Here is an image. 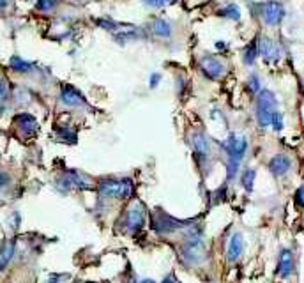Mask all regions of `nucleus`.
<instances>
[{
  "label": "nucleus",
  "mask_w": 304,
  "mask_h": 283,
  "mask_svg": "<svg viewBox=\"0 0 304 283\" xmlns=\"http://www.w3.org/2000/svg\"><path fill=\"white\" fill-rule=\"evenodd\" d=\"M159 82H161V74L159 73H152L151 78H149V87L156 89L157 85H159Z\"/></svg>",
  "instance_id": "2f4dec72"
},
{
  "label": "nucleus",
  "mask_w": 304,
  "mask_h": 283,
  "mask_svg": "<svg viewBox=\"0 0 304 283\" xmlns=\"http://www.w3.org/2000/svg\"><path fill=\"white\" fill-rule=\"evenodd\" d=\"M64 276H60V274H52V276L48 278V281L46 283H60V280H62Z\"/></svg>",
  "instance_id": "f704fd0d"
},
{
  "label": "nucleus",
  "mask_w": 304,
  "mask_h": 283,
  "mask_svg": "<svg viewBox=\"0 0 304 283\" xmlns=\"http://www.w3.org/2000/svg\"><path fill=\"white\" fill-rule=\"evenodd\" d=\"M67 177L71 179V182H73V186L76 189H83V191H87V189H92V186H94L92 177H89V175L83 174V172L69 170L67 172Z\"/></svg>",
  "instance_id": "a211bd4d"
},
{
  "label": "nucleus",
  "mask_w": 304,
  "mask_h": 283,
  "mask_svg": "<svg viewBox=\"0 0 304 283\" xmlns=\"http://www.w3.org/2000/svg\"><path fill=\"white\" fill-rule=\"evenodd\" d=\"M149 30L157 39H171V35H173V23L170 20H166V18H154Z\"/></svg>",
  "instance_id": "2eb2a0df"
},
{
  "label": "nucleus",
  "mask_w": 304,
  "mask_h": 283,
  "mask_svg": "<svg viewBox=\"0 0 304 283\" xmlns=\"http://www.w3.org/2000/svg\"><path fill=\"white\" fill-rule=\"evenodd\" d=\"M9 98V85L6 80H0V101H6Z\"/></svg>",
  "instance_id": "7c9ffc66"
},
{
  "label": "nucleus",
  "mask_w": 304,
  "mask_h": 283,
  "mask_svg": "<svg viewBox=\"0 0 304 283\" xmlns=\"http://www.w3.org/2000/svg\"><path fill=\"white\" fill-rule=\"evenodd\" d=\"M258 55L262 57L266 62H274L280 59V46L269 37H260L258 39Z\"/></svg>",
  "instance_id": "ddd939ff"
},
{
  "label": "nucleus",
  "mask_w": 304,
  "mask_h": 283,
  "mask_svg": "<svg viewBox=\"0 0 304 283\" xmlns=\"http://www.w3.org/2000/svg\"><path fill=\"white\" fill-rule=\"evenodd\" d=\"M189 221H181V220H175L171 218L170 214H166L164 211L157 209L156 213L152 214L151 218V227L156 234L159 235H170L173 232H179V230H184V227L188 225Z\"/></svg>",
  "instance_id": "20e7f679"
},
{
  "label": "nucleus",
  "mask_w": 304,
  "mask_h": 283,
  "mask_svg": "<svg viewBox=\"0 0 304 283\" xmlns=\"http://www.w3.org/2000/svg\"><path fill=\"white\" fill-rule=\"evenodd\" d=\"M9 67L14 71V73L27 74L34 69V64L28 62V60H25V59H21V57H18V55H13L9 59Z\"/></svg>",
  "instance_id": "6ab92c4d"
},
{
  "label": "nucleus",
  "mask_w": 304,
  "mask_h": 283,
  "mask_svg": "<svg viewBox=\"0 0 304 283\" xmlns=\"http://www.w3.org/2000/svg\"><path fill=\"white\" fill-rule=\"evenodd\" d=\"M246 87H248V91L251 92V94H260V91H262V82H260V76L258 74L253 73L251 76L248 78V82H246Z\"/></svg>",
  "instance_id": "a878e982"
},
{
  "label": "nucleus",
  "mask_w": 304,
  "mask_h": 283,
  "mask_svg": "<svg viewBox=\"0 0 304 283\" xmlns=\"http://www.w3.org/2000/svg\"><path fill=\"white\" fill-rule=\"evenodd\" d=\"M60 101H62V105L69 106V108H81V106L87 105L85 96L74 85L69 84L62 85V89H60Z\"/></svg>",
  "instance_id": "9b49d317"
},
{
  "label": "nucleus",
  "mask_w": 304,
  "mask_h": 283,
  "mask_svg": "<svg viewBox=\"0 0 304 283\" xmlns=\"http://www.w3.org/2000/svg\"><path fill=\"white\" fill-rule=\"evenodd\" d=\"M292 168V159L287 154H276V156L271 157L269 161V172L274 177H283L290 172Z\"/></svg>",
  "instance_id": "4468645a"
},
{
  "label": "nucleus",
  "mask_w": 304,
  "mask_h": 283,
  "mask_svg": "<svg viewBox=\"0 0 304 283\" xmlns=\"http://www.w3.org/2000/svg\"><path fill=\"white\" fill-rule=\"evenodd\" d=\"M142 4L147 9H161V7H164V0H142Z\"/></svg>",
  "instance_id": "c756f323"
},
{
  "label": "nucleus",
  "mask_w": 304,
  "mask_h": 283,
  "mask_svg": "<svg viewBox=\"0 0 304 283\" xmlns=\"http://www.w3.org/2000/svg\"><path fill=\"white\" fill-rule=\"evenodd\" d=\"M57 138L64 143H76V133L67 126H57L55 128Z\"/></svg>",
  "instance_id": "b1692460"
},
{
  "label": "nucleus",
  "mask_w": 304,
  "mask_h": 283,
  "mask_svg": "<svg viewBox=\"0 0 304 283\" xmlns=\"http://www.w3.org/2000/svg\"><path fill=\"white\" fill-rule=\"evenodd\" d=\"M145 218H147V213H145V207L142 204H135L133 207H129V211L126 213V218H124L126 232H129V234L140 232L145 225Z\"/></svg>",
  "instance_id": "1a4fd4ad"
},
{
  "label": "nucleus",
  "mask_w": 304,
  "mask_h": 283,
  "mask_svg": "<svg viewBox=\"0 0 304 283\" xmlns=\"http://www.w3.org/2000/svg\"><path fill=\"white\" fill-rule=\"evenodd\" d=\"M260 16H262L266 25H269V27H278V25L285 20V16H287V11H285V6L281 2H278V0H269V2L260 6Z\"/></svg>",
  "instance_id": "0eeeda50"
},
{
  "label": "nucleus",
  "mask_w": 304,
  "mask_h": 283,
  "mask_svg": "<svg viewBox=\"0 0 304 283\" xmlns=\"http://www.w3.org/2000/svg\"><path fill=\"white\" fill-rule=\"evenodd\" d=\"M189 143H191V150H193V157H195L196 165L202 170L207 163H209V154H210V145L209 140L203 133L200 131H195L189 138Z\"/></svg>",
  "instance_id": "423d86ee"
},
{
  "label": "nucleus",
  "mask_w": 304,
  "mask_h": 283,
  "mask_svg": "<svg viewBox=\"0 0 304 283\" xmlns=\"http://www.w3.org/2000/svg\"><path fill=\"white\" fill-rule=\"evenodd\" d=\"M218 16L230 21H239L241 20V9H239L237 4H227V6L218 11Z\"/></svg>",
  "instance_id": "aec40b11"
},
{
  "label": "nucleus",
  "mask_w": 304,
  "mask_h": 283,
  "mask_svg": "<svg viewBox=\"0 0 304 283\" xmlns=\"http://www.w3.org/2000/svg\"><path fill=\"white\" fill-rule=\"evenodd\" d=\"M96 23H98L99 27L103 28V30H106V32H112V34H117V32L124 30L122 27H126V25L119 23V21L112 20V18H98V20H96Z\"/></svg>",
  "instance_id": "4be33fe9"
},
{
  "label": "nucleus",
  "mask_w": 304,
  "mask_h": 283,
  "mask_svg": "<svg viewBox=\"0 0 304 283\" xmlns=\"http://www.w3.org/2000/svg\"><path fill=\"white\" fill-rule=\"evenodd\" d=\"M278 108V99L273 91L262 89L260 94L256 96V123L260 128H269L273 120V113Z\"/></svg>",
  "instance_id": "f03ea898"
},
{
  "label": "nucleus",
  "mask_w": 304,
  "mask_h": 283,
  "mask_svg": "<svg viewBox=\"0 0 304 283\" xmlns=\"http://www.w3.org/2000/svg\"><path fill=\"white\" fill-rule=\"evenodd\" d=\"M255 179H256V172L253 170V168H246L241 174V184L248 193H251L253 188H255Z\"/></svg>",
  "instance_id": "5701e85b"
},
{
  "label": "nucleus",
  "mask_w": 304,
  "mask_h": 283,
  "mask_svg": "<svg viewBox=\"0 0 304 283\" xmlns=\"http://www.w3.org/2000/svg\"><path fill=\"white\" fill-rule=\"evenodd\" d=\"M216 48L218 50H228V45L225 41H216Z\"/></svg>",
  "instance_id": "e433bc0d"
},
{
  "label": "nucleus",
  "mask_w": 304,
  "mask_h": 283,
  "mask_svg": "<svg viewBox=\"0 0 304 283\" xmlns=\"http://www.w3.org/2000/svg\"><path fill=\"white\" fill-rule=\"evenodd\" d=\"M198 69L200 73L205 78H209V80H220V78H223L225 73H227V66L214 55H203L202 59L198 60Z\"/></svg>",
  "instance_id": "6e6552de"
},
{
  "label": "nucleus",
  "mask_w": 304,
  "mask_h": 283,
  "mask_svg": "<svg viewBox=\"0 0 304 283\" xmlns=\"http://www.w3.org/2000/svg\"><path fill=\"white\" fill-rule=\"evenodd\" d=\"M276 274L283 280L290 278L294 274V253L288 248H283L280 252V259H278L276 266Z\"/></svg>",
  "instance_id": "f8f14e48"
},
{
  "label": "nucleus",
  "mask_w": 304,
  "mask_h": 283,
  "mask_svg": "<svg viewBox=\"0 0 304 283\" xmlns=\"http://www.w3.org/2000/svg\"><path fill=\"white\" fill-rule=\"evenodd\" d=\"M221 149L227 152V159L242 161L246 150H248V138L241 137V135L230 133L227 140L221 142Z\"/></svg>",
  "instance_id": "39448f33"
},
{
  "label": "nucleus",
  "mask_w": 304,
  "mask_h": 283,
  "mask_svg": "<svg viewBox=\"0 0 304 283\" xmlns=\"http://www.w3.org/2000/svg\"><path fill=\"white\" fill-rule=\"evenodd\" d=\"M9 6H11V0H0V13H2V11H6Z\"/></svg>",
  "instance_id": "c9c22d12"
},
{
  "label": "nucleus",
  "mask_w": 304,
  "mask_h": 283,
  "mask_svg": "<svg viewBox=\"0 0 304 283\" xmlns=\"http://www.w3.org/2000/svg\"><path fill=\"white\" fill-rule=\"evenodd\" d=\"M55 186H57V189H59V191L62 193V195H67V193H71V189L74 188L73 182H71V179L67 177V174L62 175V177H60L59 181H57Z\"/></svg>",
  "instance_id": "bb28decb"
},
{
  "label": "nucleus",
  "mask_w": 304,
  "mask_h": 283,
  "mask_svg": "<svg viewBox=\"0 0 304 283\" xmlns=\"http://www.w3.org/2000/svg\"><path fill=\"white\" fill-rule=\"evenodd\" d=\"M294 202L297 207L304 209V184L297 188V191H295V195H294Z\"/></svg>",
  "instance_id": "c85d7f7f"
},
{
  "label": "nucleus",
  "mask_w": 304,
  "mask_h": 283,
  "mask_svg": "<svg viewBox=\"0 0 304 283\" xmlns=\"http://www.w3.org/2000/svg\"><path fill=\"white\" fill-rule=\"evenodd\" d=\"M256 57H258V39L251 41L244 48V52H242V62H244L246 66H253L255 60H256Z\"/></svg>",
  "instance_id": "412c9836"
},
{
  "label": "nucleus",
  "mask_w": 304,
  "mask_h": 283,
  "mask_svg": "<svg viewBox=\"0 0 304 283\" xmlns=\"http://www.w3.org/2000/svg\"><path fill=\"white\" fill-rule=\"evenodd\" d=\"M181 260L188 267H198L205 260V245L202 239H184L181 246Z\"/></svg>",
  "instance_id": "7ed1b4c3"
},
{
  "label": "nucleus",
  "mask_w": 304,
  "mask_h": 283,
  "mask_svg": "<svg viewBox=\"0 0 304 283\" xmlns=\"http://www.w3.org/2000/svg\"><path fill=\"white\" fill-rule=\"evenodd\" d=\"M14 252H16V242L14 239H9V241H4L0 245V273L7 269V266L11 264L14 257Z\"/></svg>",
  "instance_id": "f3484780"
},
{
  "label": "nucleus",
  "mask_w": 304,
  "mask_h": 283,
  "mask_svg": "<svg viewBox=\"0 0 304 283\" xmlns=\"http://www.w3.org/2000/svg\"><path fill=\"white\" fill-rule=\"evenodd\" d=\"M242 253H244V239L239 232H235L234 235L228 241V248H227V260L230 264H235L241 260Z\"/></svg>",
  "instance_id": "dca6fc26"
},
{
  "label": "nucleus",
  "mask_w": 304,
  "mask_h": 283,
  "mask_svg": "<svg viewBox=\"0 0 304 283\" xmlns=\"http://www.w3.org/2000/svg\"><path fill=\"white\" fill-rule=\"evenodd\" d=\"M98 193L108 200H129L135 193V184L131 179L105 177L98 182Z\"/></svg>",
  "instance_id": "f257e3e1"
},
{
  "label": "nucleus",
  "mask_w": 304,
  "mask_h": 283,
  "mask_svg": "<svg viewBox=\"0 0 304 283\" xmlns=\"http://www.w3.org/2000/svg\"><path fill=\"white\" fill-rule=\"evenodd\" d=\"M161 283H181V281L177 280V276H175V273H170V274H168V276L164 278V280L161 281Z\"/></svg>",
  "instance_id": "72a5a7b5"
},
{
  "label": "nucleus",
  "mask_w": 304,
  "mask_h": 283,
  "mask_svg": "<svg viewBox=\"0 0 304 283\" xmlns=\"http://www.w3.org/2000/svg\"><path fill=\"white\" fill-rule=\"evenodd\" d=\"M138 283H156L154 280H151V278H144V280H140Z\"/></svg>",
  "instance_id": "4c0bfd02"
},
{
  "label": "nucleus",
  "mask_w": 304,
  "mask_h": 283,
  "mask_svg": "<svg viewBox=\"0 0 304 283\" xmlns=\"http://www.w3.org/2000/svg\"><path fill=\"white\" fill-rule=\"evenodd\" d=\"M14 128L23 138H32L39 131V124L32 113H18L14 117Z\"/></svg>",
  "instance_id": "9d476101"
},
{
  "label": "nucleus",
  "mask_w": 304,
  "mask_h": 283,
  "mask_svg": "<svg viewBox=\"0 0 304 283\" xmlns=\"http://www.w3.org/2000/svg\"><path fill=\"white\" fill-rule=\"evenodd\" d=\"M271 126H273L274 131H278V133H280V131L283 130V113H280L276 110V112L273 113V120H271Z\"/></svg>",
  "instance_id": "cd10ccee"
},
{
  "label": "nucleus",
  "mask_w": 304,
  "mask_h": 283,
  "mask_svg": "<svg viewBox=\"0 0 304 283\" xmlns=\"http://www.w3.org/2000/svg\"><path fill=\"white\" fill-rule=\"evenodd\" d=\"M177 0H164V6H170V4H175Z\"/></svg>",
  "instance_id": "58836bf2"
},
{
  "label": "nucleus",
  "mask_w": 304,
  "mask_h": 283,
  "mask_svg": "<svg viewBox=\"0 0 304 283\" xmlns=\"http://www.w3.org/2000/svg\"><path fill=\"white\" fill-rule=\"evenodd\" d=\"M11 182V177L7 174H4V172H0V189H6L7 186H9Z\"/></svg>",
  "instance_id": "473e14b6"
},
{
  "label": "nucleus",
  "mask_w": 304,
  "mask_h": 283,
  "mask_svg": "<svg viewBox=\"0 0 304 283\" xmlns=\"http://www.w3.org/2000/svg\"><path fill=\"white\" fill-rule=\"evenodd\" d=\"M78 2H81V0H78Z\"/></svg>",
  "instance_id": "ea45409f"
},
{
  "label": "nucleus",
  "mask_w": 304,
  "mask_h": 283,
  "mask_svg": "<svg viewBox=\"0 0 304 283\" xmlns=\"http://www.w3.org/2000/svg\"><path fill=\"white\" fill-rule=\"evenodd\" d=\"M57 4H59V0H37L35 2V11H39L42 14H48L55 9Z\"/></svg>",
  "instance_id": "393cba45"
}]
</instances>
